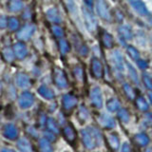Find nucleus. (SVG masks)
Listing matches in <instances>:
<instances>
[{
	"label": "nucleus",
	"mask_w": 152,
	"mask_h": 152,
	"mask_svg": "<svg viewBox=\"0 0 152 152\" xmlns=\"http://www.w3.org/2000/svg\"><path fill=\"white\" fill-rule=\"evenodd\" d=\"M148 96H149V99H150V101H151V103H152V92H151V93H149Z\"/></svg>",
	"instance_id": "nucleus-47"
},
{
	"label": "nucleus",
	"mask_w": 152,
	"mask_h": 152,
	"mask_svg": "<svg viewBox=\"0 0 152 152\" xmlns=\"http://www.w3.org/2000/svg\"><path fill=\"white\" fill-rule=\"evenodd\" d=\"M151 133H152V132H151Z\"/></svg>",
	"instance_id": "nucleus-49"
},
{
	"label": "nucleus",
	"mask_w": 152,
	"mask_h": 152,
	"mask_svg": "<svg viewBox=\"0 0 152 152\" xmlns=\"http://www.w3.org/2000/svg\"><path fill=\"white\" fill-rule=\"evenodd\" d=\"M9 7L12 12H18L22 9V1L21 0H11Z\"/></svg>",
	"instance_id": "nucleus-28"
},
{
	"label": "nucleus",
	"mask_w": 152,
	"mask_h": 152,
	"mask_svg": "<svg viewBox=\"0 0 152 152\" xmlns=\"http://www.w3.org/2000/svg\"><path fill=\"white\" fill-rule=\"evenodd\" d=\"M46 126L48 127V129H49V131L54 133V134H58L59 133V127H58V125L56 124V122L54 120H52L51 118L48 119L47 121V124Z\"/></svg>",
	"instance_id": "nucleus-23"
},
{
	"label": "nucleus",
	"mask_w": 152,
	"mask_h": 152,
	"mask_svg": "<svg viewBox=\"0 0 152 152\" xmlns=\"http://www.w3.org/2000/svg\"><path fill=\"white\" fill-rule=\"evenodd\" d=\"M13 51H14V54L19 59H23L28 53V50H27V48L26 46L23 44V43H17L13 46Z\"/></svg>",
	"instance_id": "nucleus-13"
},
{
	"label": "nucleus",
	"mask_w": 152,
	"mask_h": 152,
	"mask_svg": "<svg viewBox=\"0 0 152 152\" xmlns=\"http://www.w3.org/2000/svg\"><path fill=\"white\" fill-rule=\"evenodd\" d=\"M124 91H125L127 98H129L130 100H133L135 98V91L129 85H127V84L124 85Z\"/></svg>",
	"instance_id": "nucleus-31"
},
{
	"label": "nucleus",
	"mask_w": 152,
	"mask_h": 152,
	"mask_svg": "<svg viewBox=\"0 0 152 152\" xmlns=\"http://www.w3.org/2000/svg\"><path fill=\"white\" fill-rule=\"evenodd\" d=\"M6 23L8 24V18L6 19L4 16L1 18V28H5V26H6Z\"/></svg>",
	"instance_id": "nucleus-44"
},
{
	"label": "nucleus",
	"mask_w": 152,
	"mask_h": 152,
	"mask_svg": "<svg viewBox=\"0 0 152 152\" xmlns=\"http://www.w3.org/2000/svg\"><path fill=\"white\" fill-rule=\"evenodd\" d=\"M3 57L5 58V60L6 61H8V62H11V61H12L13 60V58H14V54L13 52L12 51V50H10V49H5L4 50H3Z\"/></svg>",
	"instance_id": "nucleus-37"
},
{
	"label": "nucleus",
	"mask_w": 152,
	"mask_h": 152,
	"mask_svg": "<svg viewBox=\"0 0 152 152\" xmlns=\"http://www.w3.org/2000/svg\"><path fill=\"white\" fill-rule=\"evenodd\" d=\"M121 152H130V146L127 142H125V144L123 145Z\"/></svg>",
	"instance_id": "nucleus-42"
},
{
	"label": "nucleus",
	"mask_w": 152,
	"mask_h": 152,
	"mask_svg": "<svg viewBox=\"0 0 152 152\" xmlns=\"http://www.w3.org/2000/svg\"><path fill=\"white\" fill-rule=\"evenodd\" d=\"M85 3L87 4L88 7H92V5H93V0H85Z\"/></svg>",
	"instance_id": "nucleus-45"
},
{
	"label": "nucleus",
	"mask_w": 152,
	"mask_h": 152,
	"mask_svg": "<svg viewBox=\"0 0 152 152\" xmlns=\"http://www.w3.org/2000/svg\"><path fill=\"white\" fill-rule=\"evenodd\" d=\"M1 152H15V151L12 150V149H11V148H3V149L1 150Z\"/></svg>",
	"instance_id": "nucleus-46"
},
{
	"label": "nucleus",
	"mask_w": 152,
	"mask_h": 152,
	"mask_svg": "<svg viewBox=\"0 0 152 152\" xmlns=\"http://www.w3.org/2000/svg\"><path fill=\"white\" fill-rule=\"evenodd\" d=\"M107 110L114 112L118 110V108H120V103L117 99H110L107 102Z\"/></svg>",
	"instance_id": "nucleus-24"
},
{
	"label": "nucleus",
	"mask_w": 152,
	"mask_h": 152,
	"mask_svg": "<svg viewBox=\"0 0 152 152\" xmlns=\"http://www.w3.org/2000/svg\"><path fill=\"white\" fill-rule=\"evenodd\" d=\"M18 148L21 150V152H32V147L31 142H28L26 138H22L17 142Z\"/></svg>",
	"instance_id": "nucleus-16"
},
{
	"label": "nucleus",
	"mask_w": 152,
	"mask_h": 152,
	"mask_svg": "<svg viewBox=\"0 0 152 152\" xmlns=\"http://www.w3.org/2000/svg\"><path fill=\"white\" fill-rule=\"evenodd\" d=\"M52 32H53V34L57 37H63L64 36V31L63 30L59 27V26H53L52 27Z\"/></svg>",
	"instance_id": "nucleus-39"
},
{
	"label": "nucleus",
	"mask_w": 152,
	"mask_h": 152,
	"mask_svg": "<svg viewBox=\"0 0 152 152\" xmlns=\"http://www.w3.org/2000/svg\"><path fill=\"white\" fill-rule=\"evenodd\" d=\"M38 92L40 93L41 96H43L46 99L50 100L54 98V92L52 91L49 87H47V86H41V87L38 88Z\"/></svg>",
	"instance_id": "nucleus-18"
},
{
	"label": "nucleus",
	"mask_w": 152,
	"mask_h": 152,
	"mask_svg": "<svg viewBox=\"0 0 152 152\" xmlns=\"http://www.w3.org/2000/svg\"><path fill=\"white\" fill-rule=\"evenodd\" d=\"M99 122L104 128H112L115 126L114 119L108 115H102L99 118Z\"/></svg>",
	"instance_id": "nucleus-15"
},
{
	"label": "nucleus",
	"mask_w": 152,
	"mask_h": 152,
	"mask_svg": "<svg viewBox=\"0 0 152 152\" xmlns=\"http://www.w3.org/2000/svg\"><path fill=\"white\" fill-rule=\"evenodd\" d=\"M119 31H120L122 37H124L125 39H131L132 38V32L130 31V28L128 27L123 26L119 28Z\"/></svg>",
	"instance_id": "nucleus-29"
},
{
	"label": "nucleus",
	"mask_w": 152,
	"mask_h": 152,
	"mask_svg": "<svg viewBox=\"0 0 152 152\" xmlns=\"http://www.w3.org/2000/svg\"><path fill=\"white\" fill-rule=\"evenodd\" d=\"M138 66H139L140 69H147V66H148V64L144 60H138Z\"/></svg>",
	"instance_id": "nucleus-41"
},
{
	"label": "nucleus",
	"mask_w": 152,
	"mask_h": 152,
	"mask_svg": "<svg viewBox=\"0 0 152 152\" xmlns=\"http://www.w3.org/2000/svg\"><path fill=\"white\" fill-rule=\"evenodd\" d=\"M16 85L19 88H27L31 87V80L28 76L25 73H18L16 75Z\"/></svg>",
	"instance_id": "nucleus-12"
},
{
	"label": "nucleus",
	"mask_w": 152,
	"mask_h": 152,
	"mask_svg": "<svg viewBox=\"0 0 152 152\" xmlns=\"http://www.w3.org/2000/svg\"><path fill=\"white\" fill-rule=\"evenodd\" d=\"M118 116L120 118V120L124 123H127L128 120H129V113L125 108H122L118 113Z\"/></svg>",
	"instance_id": "nucleus-33"
},
{
	"label": "nucleus",
	"mask_w": 152,
	"mask_h": 152,
	"mask_svg": "<svg viewBox=\"0 0 152 152\" xmlns=\"http://www.w3.org/2000/svg\"><path fill=\"white\" fill-rule=\"evenodd\" d=\"M78 51H79V53L82 55V56H86V55L88 54V48L86 47L85 45H82V46H81V48H79Z\"/></svg>",
	"instance_id": "nucleus-40"
},
{
	"label": "nucleus",
	"mask_w": 152,
	"mask_h": 152,
	"mask_svg": "<svg viewBox=\"0 0 152 152\" xmlns=\"http://www.w3.org/2000/svg\"><path fill=\"white\" fill-rule=\"evenodd\" d=\"M90 69H91V73L94 78H96V79L102 78L103 73H104V69H103V65L101 62L99 61V59L93 58L91 60Z\"/></svg>",
	"instance_id": "nucleus-5"
},
{
	"label": "nucleus",
	"mask_w": 152,
	"mask_h": 152,
	"mask_svg": "<svg viewBox=\"0 0 152 152\" xmlns=\"http://www.w3.org/2000/svg\"><path fill=\"white\" fill-rule=\"evenodd\" d=\"M132 5H133V7H134V9L139 13L142 14V15H145V14H147V10H146V8L145 6V4L142 3L141 0H137V1L132 2Z\"/></svg>",
	"instance_id": "nucleus-21"
},
{
	"label": "nucleus",
	"mask_w": 152,
	"mask_h": 152,
	"mask_svg": "<svg viewBox=\"0 0 152 152\" xmlns=\"http://www.w3.org/2000/svg\"><path fill=\"white\" fill-rule=\"evenodd\" d=\"M112 57H113V62H114V64H115L116 68L119 70L123 71L124 70V61H123V56L120 53V51L119 50L114 51Z\"/></svg>",
	"instance_id": "nucleus-19"
},
{
	"label": "nucleus",
	"mask_w": 152,
	"mask_h": 152,
	"mask_svg": "<svg viewBox=\"0 0 152 152\" xmlns=\"http://www.w3.org/2000/svg\"><path fill=\"white\" fill-rule=\"evenodd\" d=\"M39 145L42 152H52V147L48 139H41L39 141Z\"/></svg>",
	"instance_id": "nucleus-26"
},
{
	"label": "nucleus",
	"mask_w": 152,
	"mask_h": 152,
	"mask_svg": "<svg viewBox=\"0 0 152 152\" xmlns=\"http://www.w3.org/2000/svg\"><path fill=\"white\" fill-rule=\"evenodd\" d=\"M59 48H60V51L62 54H66V52L69 50V46L68 44V42L64 39H61L59 41Z\"/></svg>",
	"instance_id": "nucleus-36"
},
{
	"label": "nucleus",
	"mask_w": 152,
	"mask_h": 152,
	"mask_svg": "<svg viewBox=\"0 0 152 152\" xmlns=\"http://www.w3.org/2000/svg\"><path fill=\"white\" fill-rule=\"evenodd\" d=\"M7 26L10 28L11 31H16L19 26V22L15 17H10V18H8Z\"/></svg>",
	"instance_id": "nucleus-30"
},
{
	"label": "nucleus",
	"mask_w": 152,
	"mask_h": 152,
	"mask_svg": "<svg viewBox=\"0 0 152 152\" xmlns=\"http://www.w3.org/2000/svg\"><path fill=\"white\" fill-rule=\"evenodd\" d=\"M81 135L84 145L88 149L95 148L102 139L99 130L95 127H88L87 129H83L81 131Z\"/></svg>",
	"instance_id": "nucleus-1"
},
{
	"label": "nucleus",
	"mask_w": 152,
	"mask_h": 152,
	"mask_svg": "<svg viewBox=\"0 0 152 152\" xmlns=\"http://www.w3.org/2000/svg\"><path fill=\"white\" fill-rule=\"evenodd\" d=\"M77 98L72 94H66L63 97V108L66 111H69L73 109L77 104Z\"/></svg>",
	"instance_id": "nucleus-7"
},
{
	"label": "nucleus",
	"mask_w": 152,
	"mask_h": 152,
	"mask_svg": "<svg viewBox=\"0 0 152 152\" xmlns=\"http://www.w3.org/2000/svg\"><path fill=\"white\" fill-rule=\"evenodd\" d=\"M74 72V76H75V79L79 81V82H83L84 81V71L82 69V68L80 66H76L73 70Z\"/></svg>",
	"instance_id": "nucleus-32"
},
{
	"label": "nucleus",
	"mask_w": 152,
	"mask_h": 152,
	"mask_svg": "<svg viewBox=\"0 0 152 152\" xmlns=\"http://www.w3.org/2000/svg\"><path fill=\"white\" fill-rule=\"evenodd\" d=\"M135 144L140 146H146L149 142V138L145 133H140L134 137Z\"/></svg>",
	"instance_id": "nucleus-17"
},
{
	"label": "nucleus",
	"mask_w": 152,
	"mask_h": 152,
	"mask_svg": "<svg viewBox=\"0 0 152 152\" xmlns=\"http://www.w3.org/2000/svg\"><path fill=\"white\" fill-rule=\"evenodd\" d=\"M3 135L9 140H15L18 137L17 127L12 124H7L3 127Z\"/></svg>",
	"instance_id": "nucleus-6"
},
{
	"label": "nucleus",
	"mask_w": 152,
	"mask_h": 152,
	"mask_svg": "<svg viewBox=\"0 0 152 152\" xmlns=\"http://www.w3.org/2000/svg\"><path fill=\"white\" fill-rule=\"evenodd\" d=\"M83 12H84V17H85V21H86V25H87L88 28L90 31H93L97 27L96 20H95V18L92 15V13L89 11H88V10L84 9Z\"/></svg>",
	"instance_id": "nucleus-8"
},
{
	"label": "nucleus",
	"mask_w": 152,
	"mask_h": 152,
	"mask_svg": "<svg viewBox=\"0 0 152 152\" xmlns=\"http://www.w3.org/2000/svg\"><path fill=\"white\" fill-rule=\"evenodd\" d=\"M127 52H128V54H129V56L131 57V58L133 60H139V57H140V54H139V51H138L135 48H133V47H128L127 48Z\"/></svg>",
	"instance_id": "nucleus-35"
},
{
	"label": "nucleus",
	"mask_w": 152,
	"mask_h": 152,
	"mask_svg": "<svg viewBox=\"0 0 152 152\" xmlns=\"http://www.w3.org/2000/svg\"><path fill=\"white\" fill-rule=\"evenodd\" d=\"M136 106L141 111H146L148 109V104L146 103L145 98L142 96L136 98Z\"/></svg>",
	"instance_id": "nucleus-25"
},
{
	"label": "nucleus",
	"mask_w": 152,
	"mask_h": 152,
	"mask_svg": "<svg viewBox=\"0 0 152 152\" xmlns=\"http://www.w3.org/2000/svg\"><path fill=\"white\" fill-rule=\"evenodd\" d=\"M63 134H64V137L66 138V140L68 141L70 144H73L76 140V133H75V130L73 126L71 125H68L64 127L63 129Z\"/></svg>",
	"instance_id": "nucleus-10"
},
{
	"label": "nucleus",
	"mask_w": 152,
	"mask_h": 152,
	"mask_svg": "<svg viewBox=\"0 0 152 152\" xmlns=\"http://www.w3.org/2000/svg\"><path fill=\"white\" fill-rule=\"evenodd\" d=\"M53 82L60 88H66L68 87V81H66L64 71L61 69L56 68L53 70Z\"/></svg>",
	"instance_id": "nucleus-2"
},
{
	"label": "nucleus",
	"mask_w": 152,
	"mask_h": 152,
	"mask_svg": "<svg viewBox=\"0 0 152 152\" xmlns=\"http://www.w3.org/2000/svg\"><path fill=\"white\" fill-rule=\"evenodd\" d=\"M142 80H144V84L146 87V88L152 90V79L150 76L147 73H144L142 74Z\"/></svg>",
	"instance_id": "nucleus-38"
},
{
	"label": "nucleus",
	"mask_w": 152,
	"mask_h": 152,
	"mask_svg": "<svg viewBox=\"0 0 152 152\" xmlns=\"http://www.w3.org/2000/svg\"><path fill=\"white\" fill-rule=\"evenodd\" d=\"M145 122L147 124V125L152 126V114H147L145 118Z\"/></svg>",
	"instance_id": "nucleus-43"
},
{
	"label": "nucleus",
	"mask_w": 152,
	"mask_h": 152,
	"mask_svg": "<svg viewBox=\"0 0 152 152\" xmlns=\"http://www.w3.org/2000/svg\"><path fill=\"white\" fill-rule=\"evenodd\" d=\"M107 145H109V147L113 150H117L119 148V146H120V141H119V138L115 133L107 134Z\"/></svg>",
	"instance_id": "nucleus-14"
},
{
	"label": "nucleus",
	"mask_w": 152,
	"mask_h": 152,
	"mask_svg": "<svg viewBox=\"0 0 152 152\" xmlns=\"http://www.w3.org/2000/svg\"><path fill=\"white\" fill-rule=\"evenodd\" d=\"M102 42H103V45L106 48H107V49H110V48L113 47V38L107 32H104L103 33Z\"/></svg>",
	"instance_id": "nucleus-22"
},
{
	"label": "nucleus",
	"mask_w": 152,
	"mask_h": 152,
	"mask_svg": "<svg viewBox=\"0 0 152 152\" xmlns=\"http://www.w3.org/2000/svg\"><path fill=\"white\" fill-rule=\"evenodd\" d=\"M47 15H48V18H49L51 22H53V23H60L61 22V17H60L59 13H58V12H57L56 9L49 10L47 12Z\"/></svg>",
	"instance_id": "nucleus-20"
},
{
	"label": "nucleus",
	"mask_w": 152,
	"mask_h": 152,
	"mask_svg": "<svg viewBox=\"0 0 152 152\" xmlns=\"http://www.w3.org/2000/svg\"><path fill=\"white\" fill-rule=\"evenodd\" d=\"M90 101L95 107L101 108L103 106V96L101 89L98 87H95L90 91Z\"/></svg>",
	"instance_id": "nucleus-3"
},
{
	"label": "nucleus",
	"mask_w": 152,
	"mask_h": 152,
	"mask_svg": "<svg viewBox=\"0 0 152 152\" xmlns=\"http://www.w3.org/2000/svg\"><path fill=\"white\" fill-rule=\"evenodd\" d=\"M78 119L81 122H86L88 119V111L84 106H81L78 110Z\"/></svg>",
	"instance_id": "nucleus-27"
},
{
	"label": "nucleus",
	"mask_w": 152,
	"mask_h": 152,
	"mask_svg": "<svg viewBox=\"0 0 152 152\" xmlns=\"http://www.w3.org/2000/svg\"><path fill=\"white\" fill-rule=\"evenodd\" d=\"M18 103H19V106L22 108H28L31 107L32 104L34 103V96H33L32 93L28 91L23 92L21 93L20 96H19Z\"/></svg>",
	"instance_id": "nucleus-4"
},
{
	"label": "nucleus",
	"mask_w": 152,
	"mask_h": 152,
	"mask_svg": "<svg viewBox=\"0 0 152 152\" xmlns=\"http://www.w3.org/2000/svg\"><path fill=\"white\" fill-rule=\"evenodd\" d=\"M128 66V73H129L130 78L132 79V81L135 84H139V79H138V75L136 70L133 69V66L131 65H127Z\"/></svg>",
	"instance_id": "nucleus-34"
},
{
	"label": "nucleus",
	"mask_w": 152,
	"mask_h": 152,
	"mask_svg": "<svg viewBox=\"0 0 152 152\" xmlns=\"http://www.w3.org/2000/svg\"><path fill=\"white\" fill-rule=\"evenodd\" d=\"M97 12L99 13V15L102 18L106 19V20H109L110 19V14L107 10V7L106 3H104L103 0H98L97 2Z\"/></svg>",
	"instance_id": "nucleus-11"
},
{
	"label": "nucleus",
	"mask_w": 152,
	"mask_h": 152,
	"mask_svg": "<svg viewBox=\"0 0 152 152\" xmlns=\"http://www.w3.org/2000/svg\"><path fill=\"white\" fill-rule=\"evenodd\" d=\"M33 31H34V27L31 25H26L17 32V37L20 40H28L32 35Z\"/></svg>",
	"instance_id": "nucleus-9"
},
{
	"label": "nucleus",
	"mask_w": 152,
	"mask_h": 152,
	"mask_svg": "<svg viewBox=\"0 0 152 152\" xmlns=\"http://www.w3.org/2000/svg\"><path fill=\"white\" fill-rule=\"evenodd\" d=\"M130 1H131V3H132V2H134V1H137V0H130Z\"/></svg>",
	"instance_id": "nucleus-48"
}]
</instances>
